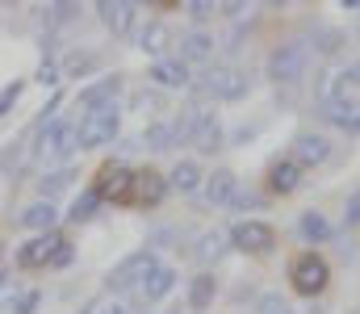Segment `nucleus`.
Wrapping results in <instances>:
<instances>
[{"instance_id": "nucleus-32", "label": "nucleus", "mask_w": 360, "mask_h": 314, "mask_svg": "<svg viewBox=\"0 0 360 314\" xmlns=\"http://www.w3.org/2000/svg\"><path fill=\"white\" fill-rule=\"evenodd\" d=\"M184 13H188L193 21H205L210 13H218V4H210V0H188V4H184Z\"/></svg>"}, {"instance_id": "nucleus-14", "label": "nucleus", "mask_w": 360, "mask_h": 314, "mask_svg": "<svg viewBox=\"0 0 360 314\" xmlns=\"http://www.w3.org/2000/svg\"><path fill=\"white\" fill-rule=\"evenodd\" d=\"M172 289H176V268H168V264H155V268H151V277L139 285L143 302H164Z\"/></svg>"}, {"instance_id": "nucleus-35", "label": "nucleus", "mask_w": 360, "mask_h": 314, "mask_svg": "<svg viewBox=\"0 0 360 314\" xmlns=\"http://www.w3.org/2000/svg\"><path fill=\"white\" fill-rule=\"evenodd\" d=\"M55 80H59V67H55L51 59H42V67H38V84H42V89H51Z\"/></svg>"}, {"instance_id": "nucleus-29", "label": "nucleus", "mask_w": 360, "mask_h": 314, "mask_svg": "<svg viewBox=\"0 0 360 314\" xmlns=\"http://www.w3.org/2000/svg\"><path fill=\"white\" fill-rule=\"evenodd\" d=\"M96 209H101V197H96L92 189H84V193H80V197L72 202V209H68V218H72V222H89V218L96 214Z\"/></svg>"}, {"instance_id": "nucleus-25", "label": "nucleus", "mask_w": 360, "mask_h": 314, "mask_svg": "<svg viewBox=\"0 0 360 314\" xmlns=\"http://www.w3.org/2000/svg\"><path fill=\"white\" fill-rule=\"evenodd\" d=\"M168 38H172V30H168V21H147V30H143V38H139V46L147 51V55H160V51H168Z\"/></svg>"}, {"instance_id": "nucleus-4", "label": "nucleus", "mask_w": 360, "mask_h": 314, "mask_svg": "<svg viewBox=\"0 0 360 314\" xmlns=\"http://www.w3.org/2000/svg\"><path fill=\"white\" fill-rule=\"evenodd\" d=\"M92 193H96L101 202H113V206H134V168H126V164L101 168Z\"/></svg>"}, {"instance_id": "nucleus-31", "label": "nucleus", "mask_w": 360, "mask_h": 314, "mask_svg": "<svg viewBox=\"0 0 360 314\" xmlns=\"http://www.w3.org/2000/svg\"><path fill=\"white\" fill-rule=\"evenodd\" d=\"M92 63H96L92 55H68L63 72H68V76H84V72H92Z\"/></svg>"}, {"instance_id": "nucleus-33", "label": "nucleus", "mask_w": 360, "mask_h": 314, "mask_svg": "<svg viewBox=\"0 0 360 314\" xmlns=\"http://www.w3.org/2000/svg\"><path fill=\"white\" fill-rule=\"evenodd\" d=\"M344 222H348V226H360V189L344 202Z\"/></svg>"}, {"instance_id": "nucleus-8", "label": "nucleus", "mask_w": 360, "mask_h": 314, "mask_svg": "<svg viewBox=\"0 0 360 314\" xmlns=\"http://www.w3.org/2000/svg\"><path fill=\"white\" fill-rule=\"evenodd\" d=\"M63 243H68V239H63L59 230L25 239V243L17 247V268H46V264H55V256L63 251Z\"/></svg>"}, {"instance_id": "nucleus-10", "label": "nucleus", "mask_w": 360, "mask_h": 314, "mask_svg": "<svg viewBox=\"0 0 360 314\" xmlns=\"http://www.w3.org/2000/svg\"><path fill=\"white\" fill-rule=\"evenodd\" d=\"M302 172L306 168H319V164H327L331 159V143H327V134H314V130H302L297 138H293V155H289Z\"/></svg>"}, {"instance_id": "nucleus-7", "label": "nucleus", "mask_w": 360, "mask_h": 314, "mask_svg": "<svg viewBox=\"0 0 360 314\" xmlns=\"http://www.w3.org/2000/svg\"><path fill=\"white\" fill-rule=\"evenodd\" d=\"M160 260H155V251L147 247V251H134V256H126L117 268H109V277H105V285L109 289H139L147 277H151V268H155Z\"/></svg>"}, {"instance_id": "nucleus-24", "label": "nucleus", "mask_w": 360, "mask_h": 314, "mask_svg": "<svg viewBox=\"0 0 360 314\" xmlns=\"http://www.w3.org/2000/svg\"><path fill=\"white\" fill-rule=\"evenodd\" d=\"M297 230H302L306 243H323V239H331V222H327L319 209H306V214L297 218Z\"/></svg>"}, {"instance_id": "nucleus-13", "label": "nucleus", "mask_w": 360, "mask_h": 314, "mask_svg": "<svg viewBox=\"0 0 360 314\" xmlns=\"http://www.w3.org/2000/svg\"><path fill=\"white\" fill-rule=\"evenodd\" d=\"M151 84H160V89H184L188 84V63H180L176 55H160L151 63Z\"/></svg>"}, {"instance_id": "nucleus-19", "label": "nucleus", "mask_w": 360, "mask_h": 314, "mask_svg": "<svg viewBox=\"0 0 360 314\" xmlns=\"http://www.w3.org/2000/svg\"><path fill=\"white\" fill-rule=\"evenodd\" d=\"M117 89H122V76H101L96 84H89V89L80 93V109H96V105H113V97H117Z\"/></svg>"}, {"instance_id": "nucleus-9", "label": "nucleus", "mask_w": 360, "mask_h": 314, "mask_svg": "<svg viewBox=\"0 0 360 314\" xmlns=\"http://www.w3.org/2000/svg\"><path fill=\"white\" fill-rule=\"evenodd\" d=\"M231 243H235L239 251L264 256V251L276 247V230H272L269 222H260V218H243V222H235V226H231Z\"/></svg>"}, {"instance_id": "nucleus-27", "label": "nucleus", "mask_w": 360, "mask_h": 314, "mask_svg": "<svg viewBox=\"0 0 360 314\" xmlns=\"http://www.w3.org/2000/svg\"><path fill=\"white\" fill-rule=\"evenodd\" d=\"M68 185H76V172L72 168H59V172H46L42 181H38V189H42V202H51L55 193H63Z\"/></svg>"}, {"instance_id": "nucleus-17", "label": "nucleus", "mask_w": 360, "mask_h": 314, "mask_svg": "<svg viewBox=\"0 0 360 314\" xmlns=\"http://www.w3.org/2000/svg\"><path fill=\"white\" fill-rule=\"evenodd\" d=\"M214 55V38L205 34V30H188L184 38H180V63H205Z\"/></svg>"}, {"instance_id": "nucleus-15", "label": "nucleus", "mask_w": 360, "mask_h": 314, "mask_svg": "<svg viewBox=\"0 0 360 314\" xmlns=\"http://www.w3.org/2000/svg\"><path fill=\"white\" fill-rule=\"evenodd\" d=\"M297 185H302V168L293 159H276L269 168V193L289 197V193H297Z\"/></svg>"}, {"instance_id": "nucleus-11", "label": "nucleus", "mask_w": 360, "mask_h": 314, "mask_svg": "<svg viewBox=\"0 0 360 314\" xmlns=\"http://www.w3.org/2000/svg\"><path fill=\"white\" fill-rule=\"evenodd\" d=\"M172 189H168V176H160L155 168H143V172H134V206H160L164 197H168Z\"/></svg>"}, {"instance_id": "nucleus-40", "label": "nucleus", "mask_w": 360, "mask_h": 314, "mask_svg": "<svg viewBox=\"0 0 360 314\" xmlns=\"http://www.w3.org/2000/svg\"><path fill=\"white\" fill-rule=\"evenodd\" d=\"M356 72H360V63H356Z\"/></svg>"}, {"instance_id": "nucleus-34", "label": "nucleus", "mask_w": 360, "mask_h": 314, "mask_svg": "<svg viewBox=\"0 0 360 314\" xmlns=\"http://www.w3.org/2000/svg\"><path fill=\"white\" fill-rule=\"evenodd\" d=\"M285 310H289V302H285L281 294H269V298L260 302V314H285Z\"/></svg>"}, {"instance_id": "nucleus-5", "label": "nucleus", "mask_w": 360, "mask_h": 314, "mask_svg": "<svg viewBox=\"0 0 360 314\" xmlns=\"http://www.w3.org/2000/svg\"><path fill=\"white\" fill-rule=\"evenodd\" d=\"M306 59H310L306 42H281L269 55V80L272 84H297L306 72Z\"/></svg>"}, {"instance_id": "nucleus-12", "label": "nucleus", "mask_w": 360, "mask_h": 314, "mask_svg": "<svg viewBox=\"0 0 360 314\" xmlns=\"http://www.w3.org/2000/svg\"><path fill=\"white\" fill-rule=\"evenodd\" d=\"M96 13H101V21H105V30L113 34V38H126L130 30H134V4H126V0H101L96 4Z\"/></svg>"}, {"instance_id": "nucleus-39", "label": "nucleus", "mask_w": 360, "mask_h": 314, "mask_svg": "<svg viewBox=\"0 0 360 314\" xmlns=\"http://www.w3.org/2000/svg\"><path fill=\"white\" fill-rule=\"evenodd\" d=\"M285 314H297V310H285Z\"/></svg>"}, {"instance_id": "nucleus-3", "label": "nucleus", "mask_w": 360, "mask_h": 314, "mask_svg": "<svg viewBox=\"0 0 360 314\" xmlns=\"http://www.w3.org/2000/svg\"><path fill=\"white\" fill-rule=\"evenodd\" d=\"M72 151H80V130H76V122H68V117L51 122V126L42 130V143H38L42 164H63V159H72Z\"/></svg>"}, {"instance_id": "nucleus-28", "label": "nucleus", "mask_w": 360, "mask_h": 314, "mask_svg": "<svg viewBox=\"0 0 360 314\" xmlns=\"http://www.w3.org/2000/svg\"><path fill=\"white\" fill-rule=\"evenodd\" d=\"M218 143H222V130H218V117L210 113V117L201 122V130H197L193 147H201V151H218Z\"/></svg>"}, {"instance_id": "nucleus-16", "label": "nucleus", "mask_w": 360, "mask_h": 314, "mask_svg": "<svg viewBox=\"0 0 360 314\" xmlns=\"http://www.w3.org/2000/svg\"><path fill=\"white\" fill-rule=\"evenodd\" d=\"M201 185H205V176H201L197 159H180L176 168H172V176H168V189H172V193H180V197H193Z\"/></svg>"}, {"instance_id": "nucleus-36", "label": "nucleus", "mask_w": 360, "mask_h": 314, "mask_svg": "<svg viewBox=\"0 0 360 314\" xmlns=\"http://www.w3.org/2000/svg\"><path fill=\"white\" fill-rule=\"evenodd\" d=\"M34 306H38V294H25V298H21L13 310H17V314H34Z\"/></svg>"}, {"instance_id": "nucleus-26", "label": "nucleus", "mask_w": 360, "mask_h": 314, "mask_svg": "<svg viewBox=\"0 0 360 314\" xmlns=\"http://www.w3.org/2000/svg\"><path fill=\"white\" fill-rule=\"evenodd\" d=\"M226 243H231V230H205V235L197 239L193 256H197V260H218V256L226 251Z\"/></svg>"}, {"instance_id": "nucleus-18", "label": "nucleus", "mask_w": 360, "mask_h": 314, "mask_svg": "<svg viewBox=\"0 0 360 314\" xmlns=\"http://www.w3.org/2000/svg\"><path fill=\"white\" fill-rule=\"evenodd\" d=\"M235 193H239L235 172L218 168L214 176H205V202H210V206H226V202H235Z\"/></svg>"}, {"instance_id": "nucleus-20", "label": "nucleus", "mask_w": 360, "mask_h": 314, "mask_svg": "<svg viewBox=\"0 0 360 314\" xmlns=\"http://www.w3.org/2000/svg\"><path fill=\"white\" fill-rule=\"evenodd\" d=\"M214 298H218V281H214V273H197V277L188 281V306H193V310H210Z\"/></svg>"}, {"instance_id": "nucleus-30", "label": "nucleus", "mask_w": 360, "mask_h": 314, "mask_svg": "<svg viewBox=\"0 0 360 314\" xmlns=\"http://www.w3.org/2000/svg\"><path fill=\"white\" fill-rule=\"evenodd\" d=\"M21 93H25V80H8V84L0 89V117H4L13 105L21 101Z\"/></svg>"}, {"instance_id": "nucleus-6", "label": "nucleus", "mask_w": 360, "mask_h": 314, "mask_svg": "<svg viewBox=\"0 0 360 314\" xmlns=\"http://www.w3.org/2000/svg\"><path fill=\"white\" fill-rule=\"evenodd\" d=\"M201 84H205V93H210L214 101H243V97H248V89H252L248 72H239V67H231V63L210 67Z\"/></svg>"}, {"instance_id": "nucleus-37", "label": "nucleus", "mask_w": 360, "mask_h": 314, "mask_svg": "<svg viewBox=\"0 0 360 314\" xmlns=\"http://www.w3.org/2000/svg\"><path fill=\"white\" fill-rule=\"evenodd\" d=\"M96 314H126V306H117V302H113V306H101Z\"/></svg>"}, {"instance_id": "nucleus-22", "label": "nucleus", "mask_w": 360, "mask_h": 314, "mask_svg": "<svg viewBox=\"0 0 360 314\" xmlns=\"http://www.w3.org/2000/svg\"><path fill=\"white\" fill-rule=\"evenodd\" d=\"M327 117H331V126L360 134V101H327Z\"/></svg>"}, {"instance_id": "nucleus-23", "label": "nucleus", "mask_w": 360, "mask_h": 314, "mask_svg": "<svg viewBox=\"0 0 360 314\" xmlns=\"http://www.w3.org/2000/svg\"><path fill=\"white\" fill-rule=\"evenodd\" d=\"M143 143H147V151H168V147H176V126H172V117L151 122V126L143 130Z\"/></svg>"}, {"instance_id": "nucleus-38", "label": "nucleus", "mask_w": 360, "mask_h": 314, "mask_svg": "<svg viewBox=\"0 0 360 314\" xmlns=\"http://www.w3.org/2000/svg\"><path fill=\"white\" fill-rule=\"evenodd\" d=\"M0 285H4V273H0Z\"/></svg>"}, {"instance_id": "nucleus-2", "label": "nucleus", "mask_w": 360, "mask_h": 314, "mask_svg": "<svg viewBox=\"0 0 360 314\" xmlns=\"http://www.w3.org/2000/svg\"><path fill=\"white\" fill-rule=\"evenodd\" d=\"M289 285H293L302 298H319V294L331 285V264H327L319 251H302V256L289 264Z\"/></svg>"}, {"instance_id": "nucleus-21", "label": "nucleus", "mask_w": 360, "mask_h": 314, "mask_svg": "<svg viewBox=\"0 0 360 314\" xmlns=\"http://www.w3.org/2000/svg\"><path fill=\"white\" fill-rule=\"evenodd\" d=\"M55 218H59V214H55L51 202H34V206L21 209V218H17V222H21V226H30V230H38V235H51V230H55Z\"/></svg>"}, {"instance_id": "nucleus-1", "label": "nucleus", "mask_w": 360, "mask_h": 314, "mask_svg": "<svg viewBox=\"0 0 360 314\" xmlns=\"http://www.w3.org/2000/svg\"><path fill=\"white\" fill-rule=\"evenodd\" d=\"M76 130H80V147H84V151H96V147H105V143L117 138V130H122V113H117V105L84 109V117L76 122Z\"/></svg>"}]
</instances>
